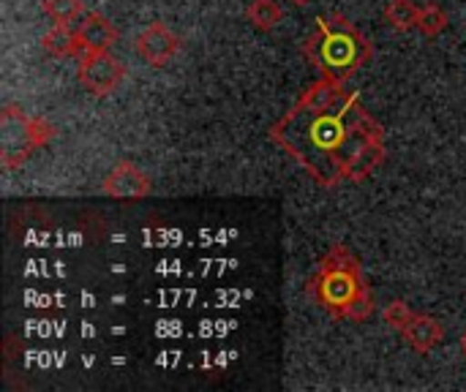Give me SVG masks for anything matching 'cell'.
Instances as JSON below:
<instances>
[{"mask_svg":"<svg viewBox=\"0 0 466 392\" xmlns=\"http://www.w3.org/2000/svg\"><path fill=\"white\" fill-rule=\"evenodd\" d=\"M319 33L309 41V46H306V52L317 60V63H322L325 65V71L330 74L333 68H339L341 71V76H347V74H352L369 55H371V46L347 25V27H341V30H328V22H322L319 19Z\"/></svg>","mask_w":466,"mask_h":392,"instance_id":"obj_1","label":"cell"},{"mask_svg":"<svg viewBox=\"0 0 466 392\" xmlns=\"http://www.w3.org/2000/svg\"><path fill=\"white\" fill-rule=\"evenodd\" d=\"M180 49V41L177 35L164 25V22H153L147 25L139 35H137V52L145 63L150 65H167Z\"/></svg>","mask_w":466,"mask_h":392,"instance_id":"obj_4","label":"cell"},{"mask_svg":"<svg viewBox=\"0 0 466 392\" xmlns=\"http://www.w3.org/2000/svg\"><path fill=\"white\" fill-rule=\"evenodd\" d=\"M418 14H420V5H415L412 0H390L388 8H385V19L396 30L418 27Z\"/></svg>","mask_w":466,"mask_h":392,"instance_id":"obj_10","label":"cell"},{"mask_svg":"<svg viewBox=\"0 0 466 392\" xmlns=\"http://www.w3.org/2000/svg\"><path fill=\"white\" fill-rule=\"evenodd\" d=\"M461 344H464V355H466V333H464V338H461Z\"/></svg>","mask_w":466,"mask_h":392,"instance_id":"obj_17","label":"cell"},{"mask_svg":"<svg viewBox=\"0 0 466 392\" xmlns=\"http://www.w3.org/2000/svg\"><path fill=\"white\" fill-rule=\"evenodd\" d=\"M123 74H126L123 63L117 57H112L109 52H90V55L79 57V82L93 95L112 93L120 85Z\"/></svg>","mask_w":466,"mask_h":392,"instance_id":"obj_3","label":"cell"},{"mask_svg":"<svg viewBox=\"0 0 466 392\" xmlns=\"http://www.w3.org/2000/svg\"><path fill=\"white\" fill-rule=\"evenodd\" d=\"M366 286H363V281H360V276H358V267H355V259L347 254L344 256V262L339 265L333 256H328L325 259V267H322V273H319V300L325 303V306H330V311H336V308H350V303L363 292ZM341 311V314H344Z\"/></svg>","mask_w":466,"mask_h":392,"instance_id":"obj_2","label":"cell"},{"mask_svg":"<svg viewBox=\"0 0 466 392\" xmlns=\"http://www.w3.org/2000/svg\"><path fill=\"white\" fill-rule=\"evenodd\" d=\"M41 46H44L52 57H79V52H82L79 33H76V27H71V25H55V27L41 38Z\"/></svg>","mask_w":466,"mask_h":392,"instance_id":"obj_8","label":"cell"},{"mask_svg":"<svg viewBox=\"0 0 466 392\" xmlns=\"http://www.w3.org/2000/svg\"><path fill=\"white\" fill-rule=\"evenodd\" d=\"M292 3H298V5H306L309 0H292Z\"/></svg>","mask_w":466,"mask_h":392,"instance_id":"obj_16","label":"cell"},{"mask_svg":"<svg viewBox=\"0 0 466 392\" xmlns=\"http://www.w3.org/2000/svg\"><path fill=\"white\" fill-rule=\"evenodd\" d=\"M401 336L407 338V344H410L412 349H418V352H431V349L442 341L445 330H442V325H440L437 319H431V317H426V314H415V317L410 319V325L401 330Z\"/></svg>","mask_w":466,"mask_h":392,"instance_id":"obj_7","label":"cell"},{"mask_svg":"<svg viewBox=\"0 0 466 392\" xmlns=\"http://www.w3.org/2000/svg\"><path fill=\"white\" fill-rule=\"evenodd\" d=\"M445 27H448V14H445V8H440L437 3L420 5V14H418V30H420V33H426V35H440Z\"/></svg>","mask_w":466,"mask_h":392,"instance_id":"obj_12","label":"cell"},{"mask_svg":"<svg viewBox=\"0 0 466 392\" xmlns=\"http://www.w3.org/2000/svg\"><path fill=\"white\" fill-rule=\"evenodd\" d=\"M76 33H79V41H82V55H90V52H109V46L117 41V27L101 16V14H85L76 25Z\"/></svg>","mask_w":466,"mask_h":392,"instance_id":"obj_6","label":"cell"},{"mask_svg":"<svg viewBox=\"0 0 466 392\" xmlns=\"http://www.w3.org/2000/svg\"><path fill=\"white\" fill-rule=\"evenodd\" d=\"M382 317H385V322H388L393 330H399V333H401V330L410 325V319L415 317V311H412L404 300H396V303H390V306L385 308V314H382Z\"/></svg>","mask_w":466,"mask_h":392,"instance_id":"obj_14","label":"cell"},{"mask_svg":"<svg viewBox=\"0 0 466 392\" xmlns=\"http://www.w3.org/2000/svg\"><path fill=\"white\" fill-rule=\"evenodd\" d=\"M382 156H385L382 136H377V139L366 142V145L360 147V153L347 164L344 177H350V180H363V177H369V175L382 164Z\"/></svg>","mask_w":466,"mask_h":392,"instance_id":"obj_9","label":"cell"},{"mask_svg":"<svg viewBox=\"0 0 466 392\" xmlns=\"http://www.w3.org/2000/svg\"><path fill=\"white\" fill-rule=\"evenodd\" d=\"M44 11L55 25H71L82 14V0H44Z\"/></svg>","mask_w":466,"mask_h":392,"instance_id":"obj_13","label":"cell"},{"mask_svg":"<svg viewBox=\"0 0 466 392\" xmlns=\"http://www.w3.org/2000/svg\"><path fill=\"white\" fill-rule=\"evenodd\" d=\"M104 194H109L112 199H142L150 194V180L139 166L123 161L106 175Z\"/></svg>","mask_w":466,"mask_h":392,"instance_id":"obj_5","label":"cell"},{"mask_svg":"<svg viewBox=\"0 0 466 392\" xmlns=\"http://www.w3.org/2000/svg\"><path fill=\"white\" fill-rule=\"evenodd\" d=\"M248 19L259 30H273L284 19V11L276 0H254L248 5Z\"/></svg>","mask_w":466,"mask_h":392,"instance_id":"obj_11","label":"cell"},{"mask_svg":"<svg viewBox=\"0 0 466 392\" xmlns=\"http://www.w3.org/2000/svg\"><path fill=\"white\" fill-rule=\"evenodd\" d=\"M371 311H374V297L369 295V289H363V292L350 303V308L344 311V317H350V319H366V317H371Z\"/></svg>","mask_w":466,"mask_h":392,"instance_id":"obj_15","label":"cell"}]
</instances>
